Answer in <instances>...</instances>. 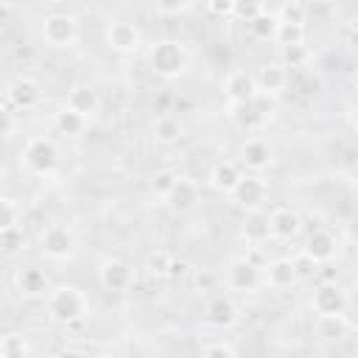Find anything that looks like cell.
<instances>
[{
    "instance_id": "6da1fadb",
    "label": "cell",
    "mask_w": 358,
    "mask_h": 358,
    "mask_svg": "<svg viewBox=\"0 0 358 358\" xmlns=\"http://www.w3.org/2000/svg\"><path fill=\"white\" fill-rule=\"evenodd\" d=\"M45 313L56 324H64V327L67 324H78L90 313V299H87V294L78 285L62 282V285H56V288L48 291V296H45Z\"/></svg>"
},
{
    "instance_id": "7a4b0ae2",
    "label": "cell",
    "mask_w": 358,
    "mask_h": 358,
    "mask_svg": "<svg viewBox=\"0 0 358 358\" xmlns=\"http://www.w3.org/2000/svg\"><path fill=\"white\" fill-rule=\"evenodd\" d=\"M145 62L154 76L171 81V78H179L190 67V50L176 39H159L145 50Z\"/></svg>"
},
{
    "instance_id": "3957f363",
    "label": "cell",
    "mask_w": 358,
    "mask_h": 358,
    "mask_svg": "<svg viewBox=\"0 0 358 358\" xmlns=\"http://www.w3.org/2000/svg\"><path fill=\"white\" fill-rule=\"evenodd\" d=\"M59 162H62V151H59L56 140L42 137V134L25 140V145L20 151V165L34 176H53L59 171Z\"/></svg>"
},
{
    "instance_id": "277c9868",
    "label": "cell",
    "mask_w": 358,
    "mask_h": 358,
    "mask_svg": "<svg viewBox=\"0 0 358 358\" xmlns=\"http://www.w3.org/2000/svg\"><path fill=\"white\" fill-rule=\"evenodd\" d=\"M42 39L45 45L64 50L70 45H76L78 39V20L73 14H48L42 20Z\"/></svg>"
},
{
    "instance_id": "5b68a950",
    "label": "cell",
    "mask_w": 358,
    "mask_h": 358,
    "mask_svg": "<svg viewBox=\"0 0 358 358\" xmlns=\"http://www.w3.org/2000/svg\"><path fill=\"white\" fill-rule=\"evenodd\" d=\"M39 252L48 260H70L76 252V235L64 224H48L39 235Z\"/></svg>"
},
{
    "instance_id": "8992f818",
    "label": "cell",
    "mask_w": 358,
    "mask_h": 358,
    "mask_svg": "<svg viewBox=\"0 0 358 358\" xmlns=\"http://www.w3.org/2000/svg\"><path fill=\"white\" fill-rule=\"evenodd\" d=\"M98 282L112 294H123L134 282V266L123 257H106L98 266Z\"/></svg>"
},
{
    "instance_id": "52a82bcc",
    "label": "cell",
    "mask_w": 358,
    "mask_h": 358,
    "mask_svg": "<svg viewBox=\"0 0 358 358\" xmlns=\"http://www.w3.org/2000/svg\"><path fill=\"white\" fill-rule=\"evenodd\" d=\"M238 319H241V308H238V302L229 294H215V296L207 299V305H204V322L210 327L229 330V327L238 324Z\"/></svg>"
},
{
    "instance_id": "ba28073f",
    "label": "cell",
    "mask_w": 358,
    "mask_h": 358,
    "mask_svg": "<svg viewBox=\"0 0 358 358\" xmlns=\"http://www.w3.org/2000/svg\"><path fill=\"white\" fill-rule=\"evenodd\" d=\"M229 196H232V201H235L241 210H246V213L263 210V204H266V199H268V185H266L257 173H243V179L238 182V187H235Z\"/></svg>"
},
{
    "instance_id": "9c48e42d",
    "label": "cell",
    "mask_w": 358,
    "mask_h": 358,
    "mask_svg": "<svg viewBox=\"0 0 358 358\" xmlns=\"http://www.w3.org/2000/svg\"><path fill=\"white\" fill-rule=\"evenodd\" d=\"M260 282H263V271H260V266L252 257H235V260H229V266H227V285L232 291L249 294Z\"/></svg>"
},
{
    "instance_id": "30bf717a",
    "label": "cell",
    "mask_w": 358,
    "mask_h": 358,
    "mask_svg": "<svg viewBox=\"0 0 358 358\" xmlns=\"http://www.w3.org/2000/svg\"><path fill=\"white\" fill-rule=\"evenodd\" d=\"M6 101L20 112H31L42 103V87H39V81H34L28 76H17L6 87Z\"/></svg>"
},
{
    "instance_id": "8fae6325",
    "label": "cell",
    "mask_w": 358,
    "mask_h": 358,
    "mask_svg": "<svg viewBox=\"0 0 358 358\" xmlns=\"http://www.w3.org/2000/svg\"><path fill=\"white\" fill-rule=\"evenodd\" d=\"M271 162H274V148H271V143L266 137L252 134V137L243 140V145H241V165L249 173H260V171L271 168Z\"/></svg>"
},
{
    "instance_id": "7c38bea8",
    "label": "cell",
    "mask_w": 358,
    "mask_h": 358,
    "mask_svg": "<svg viewBox=\"0 0 358 358\" xmlns=\"http://www.w3.org/2000/svg\"><path fill=\"white\" fill-rule=\"evenodd\" d=\"M313 310L316 316H333V313H347L350 308V296L338 282H322L313 291Z\"/></svg>"
},
{
    "instance_id": "4fadbf2b",
    "label": "cell",
    "mask_w": 358,
    "mask_h": 358,
    "mask_svg": "<svg viewBox=\"0 0 358 358\" xmlns=\"http://www.w3.org/2000/svg\"><path fill=\"white\" fill-rule=\"evenodd\" d=\"M162 201L171 213H190L199 201V185L190 176H176V182L171 185V190L165 193Z\"/></svg>"
},
{
    "instance_id": "5bb4252c",
    "label": "cell",
    "mask_w": 358,
    "mask_h": 358,
    "mask_svg": "<svg viewBox=\"0 0 358 358\" xmlns=\"http://www.w3.org/2000/svg\"><path fill=\"white\" fill-rule=\"evenodd\" d=\"M106 45L115 53H134L140 48V31L129 20H112L106 25Z\"/></svg>"
},
{
    "instance_id": "9a60e30c",
    "label": "cell",
    "mask_w": 358,
    "mask_h": 358,
    "mask_svg": "<svg viewBox=\"0 0 358 358\" xmlns=\"http://www.w3.org/2000/svg\"><path fill=\"white\" fill-rule=\"evenodd\" d=\"M14 288H17V294L25 296V299H36V296H48L50 280H48V274H45L42 268H36V266H22V268H17V274H14Z\"/></svg>"
},
{
    "instance_id": "2e32d148",
    "label": "cell",
    "mask_w": 358,
    "mask_h": 358,
    "mask_svg": "<svg viewBox=\"0 0 358 358\" xmlns=\"http://www.w3.org/2000/svg\"><path fill=\"white\" fill-rule=\"evenodd\" d=\"M229 120H232L241 131L255 134V131H260V129L266 126L268 115H266L255 101H241V103H229Z\"/></svg>"
},
{
    "instance_id": "e0dca14e",
    "label": "cell",
    "mask_w": 358,
    "mask_h": 358,
    "mask_svg": "<svg viewBox=\"0 0 358 358\" xmlns=\"http://www.w3.org/2000/svg\"><path fill=\"white\" fill-rule=\"evenodd\" d=\"M313 263H330L336 255H338V241L330 229H313L305 241V249H302Z\"/></svg>"
},
{
    "instance_id": "ac0fdd59",
    "label": "cell",
    "mask_w": 358,
    "mask_h": 358,
    "mask_svg": "<svg viewBox=\"0 0 358 358\" xmlns=\"http://www.w3.org/2000/svg\"><path fill=\"white\" fill-rule=\"evenodd\" d=\"M241 179H243V171H241V165L232 162V159H221V162H215V165L210 168V176H207L210 187L218 190V193H224V196H229V193L238 187Z\"/></svg>"
},
{
    "instance_id": "d6986e66",
    "label": "cell",
    "mask_w": 358,
    "mask_h": 358,
    "mask_svg": "<svg viewBox=\"0 0 358 358\" xmlns=\"http://www.w3.org/2000/svg\"><path fill=\"white\" fill-rule=\"evenodd\" d=\"M257 90H260V87H257V78H255L252 73H246V70H235V73H229L227 81H224V92H227L229 103L252 101Z\"/></svg>"
},
{
    "instance_id": "ffe728a7",
    "label": "cell",
    "mask_w": 358,
    "mask_h": 358,
    "mask_svg": "<svg viewBox=\"0 0 358 358\" xmlns=\"http://www.w3.org/2000/svg\"><path fill=\"white\" fill-rule=\"evenodd\" d=\"M67 106L76 109L78 115H84V117L90 120V117H95L98 109H101V95H98V90H92L90 84H76V87L67 92Z\"/></svg>"
},
{
    "instance_id": "44dd1931",
    "label": "cell",
    "mask_w": 358,
    "mask_h": 358,
    "mask_svg": "<svg viewBox=\"0 0 358 358\" xmlns=\"http://www.w3.org/2000/svg\"><path fill=\"white\" fill-rule=\"evenodd\" d=\"M299 280V271H296V263L291 257H277L266 266V282L277 291H285L291 288L294 282Z\"/></svg>"
},
{
    "instance_id": "7402d4cb",
    "label": "cell",
    "mask_w": 358,
    "mask_h": 358,
    "mask_svg": "<svg viewBox=\"0 0 358 358\" xmlns=\"http://www.w3.org/2000/svg\"><path fill=\"white\" fill-rule=\"evenodd\" d=\"M268 218H271V235L280 238V241H291L302 229V218L291 207H277V210L268 213Z\"/></svg>"
},
{
    "instance_id": "603a6c76",
    "label": "cell",
    "mask_w": 358,
    "mask_h": 358,
    "mask_svg": "<svg viewBox=\"0 0 358 358\" xmlns=\"http://www.w3.org/2000/svg\"><path fill=\"white\" fill-rule=\"evenodd\" d=\"M241 232H243L246 243H252V246H260V243H266L268 238H274V235H271V218H268L263 210H252V213H246Z\"/></svg>"
},
{
    "instance_id": "cb8c5ba5",
    "label": "cell",
    "mask_w": 358,
    "mask_h": 358,
    "mask_svg": "<svg viewBox=\"0 0 358 358\" xmlns=\"http://www.w3.org/2000/svg\"><path fill=\"white\" fill-rule=\"evenodd\" d=\"M257 87L260 90H266V92H274V95H280L282 90H285V84H288V73H285V64L280 62H271V64H263L260 70H257Z\"/></svg>"
},
{
    "instance_id": "d4e9b609",
    "label": "cell",
    "mask_w": 358,
    "mask_h": 358,
    "mask_svg": "<svg viewBox=\"0 0 358 358\" xmlns=\"http://www.w3.org/2000/svg\"><path fill=\"white\" fill-rule=\"evenodd\" d=\"M87 117L84 115H78L76 109H70L67 103L53 115V126H56V131L59 134H64V137H78V134H84L87 131Z\"/></svg>"
},
{
    "instance_id": "484cf974",
    "label": "cell",
    "mask_w": 358,
    "mask_h": 358,
    "mask_svg": "<svg viewBox=\"0 0 358 358\" xmlns=\"http://www.w3.org/2000/svg\"><path fill=\"white\" fill-rule=\"evenodd\" d=\"M350 333V322L344 313H333V316H316V336L322 341H338Z\"/></svg>"
},
{
    "instance_id": "4316f807",
    "label": "cell",
    "mask_w": 358,
    "mask_h": 358,
    "mask_svg": "<svg viewBox=\"0 0 358 358\" xmlns=\"http://www.w3.org/2000/svg\"><path fill=\"white\" fill-rule=\"evenodd\" d=\"M277 28H280V17L274 14V11H260L255 20H249V34L255 36V39H260V42H271V39H277Z\"/></svg>"
},
{
    "instance_id": "83f0119b",
    "label": "cell",
    "mask_w": 358,
    "mask_h": 358,
    "mask_svg": "<svg viewBox=\"0 0 358 358\" xmlns=\"http://www.w3.org/2000/svg\"><path fill=\"white\" fill-rule=\"evenodd\" d=\"M182 120L179 117H173V115H162V117H157V123H154V137H157V143L159 145H173V143H179L182 140Z\"/></svg>"
},
{
    "instance_id": "f1b7e54d",
    "label": "cell",
    "mask_w": 358,
    "mask_h": 358,
    "mask_svg": "<svg viewBox=\"0 0 358 358\" xmlns=\"http://www.w3.org/2000/svg\"><path fill=\"white\" fill-rule=\"evenodd\" d=\"M25 243H28V238H25V232H22V224H20V227H0V252H3L6 257L22 255Z\"/></svg>"
},
{
    "instance_id": "f546056e",
    "label": "cell",
    "mask_w": 358,
    "mask_h": 358,
    "mask_svg": "<svg viewBox=\"0 0 358 358\" xmlns=\"http://www.w3.org/2000/svg\"><path fill=\"white\" fill-rule=\"evenodd\" d=\"M31 344L22 333H6L0 338V358H28Z\"/></svg>"
},
{
    "instance_id": "4dcf8cb0",
    "label": "cell",
    "mask_w": 358,
    "mask_h": 358,
    "mask_svg": "<svg viewBox=\"0 0 358 358\" xmlns=\"http://www.w3.org/2000/svg\"><path fill=\"white\" fill-rule=\"evenodd\" d=\"M280 59L285 67H305L308 59H310V50L305 42H296V45H282L280 48Z\"/></svg>"
},
{
    "instance_id": "1f68e13d",
    "label": "cell",
    "mask_w": 358,
    "mask_h": 358,
    "mask_svg": "<svg viewBox=\"0 0 358 358\" xmlns=\"http://www.w3.org/2000/svg\"><path fill=\"white\" fill-rule=\"evenodd\" d=\"M3 207V215H0V227H20L22 224V204L11 196H3L0 201Z\"/></svg>"
},
{
    "instance_id": "d6a6232c",
    "label": "cell",
    "mask_w": 358,
    "mask_h": 358,
    "mask_svg": "<svg viewBox=\"0 0 358 358\" xmlns=\"http://www.w3.org/2000/svg\"><path fill=\"white\" fill-rule=\"evenodd\" d=\"M280 48L282 45H296V42H305V25H296V22H280L277 28V39H274Z\"/></svg>"
},
{
    "instance_id": "836d02e7",
    "label": "cell",
    "mask_w": 358,
    "mask_h": 358,
    "mask_svg": "<svg viewBox=\"0 0 358 358\" xmlns=\"http://www.w3.org/2000/svg\"><path fill=\"white\" fill-rule=\"evenodd\" d=\"M171 260H173V257H171L168 252H154V255H148L145 268H148V274H151V277H157V280H168Z\"/></svg>"
},
{
    "instance_id": "e575fe53",
    "label": "cell",
    "mask_w": 358,
    "mask_h": 358,
    "mask_svg": "<svg viewBox=\"0 0 358 358\" xmlns=\"http://www.w3.org/2000/svg\"><path fill=\"white\" fill-rule=\"evenodd\" d=\"M176 171H171V168H162V171H157L154 176H151V193L157 196V199H165V193L171 190V185L176 182Z\"/></svg>"
},
{
    "instance_id": "d590c367",
    "label": "cell",
    "mask_w": 358,
    "mask_h": 358,
    "mask_svg": "<svg viewBox=\"0 0 358 358\" xmlns=\"http://www.w3.org/2000/svg\"><path fill=\"white\" fill-rule=\"evenodd\" d=\"M280 22H296V25H305V6L299 0H288L282 3V8L277 11Z\"/></svg>"
},
{
    "instance_id": "8d00e7d4",
    "label": "cell",
    "mask_w": 358,
    "mask_h": 358,
    "mask_svg": "<svg viewBox=\"0 0 358 358\" xmlns=\"http://www.w3.org/2000/svg\"><path fill=\"white\" fill-rule=\"evenodd\" d=\"M260 11H263V0H235L232 17H238V20L249 22V20H255Z\"/></svg>"
},
{
    "instance_id": "74e56055",
    "label": "cell",
    "mask_w": 358,
    "mask_h": 358,
    "mask_svg": "<svg viewBox=\"0 0 358 358\" xmlns=\"http://www.w3.org/2000/svg\"><path fill=\"white\" fill-rule=\"evenodd\" d=\"M201 355H227V358H235L238 350L229 341H207V344H201Z\"/></svg>"
},
{
    "instance_id": "f35d334b",
    "label": "cell",
    "mask_w": 358,
    "mask_h": 358,
    "mask_svg": "<svg viewBox=\"0 0 358 358\" xmlns=\"http://www.w3.org/2000/svg\"><path fill=\"white\" fill-rule=\"evenodd\" d=\"M154 6L162 14H179V11H185L190 6V0H154Z\"/></svg>"
},
{
    "instance_id": "ab89813d",
    "label": "cell",
    "mask_w": 358,
    "mask_h": 358,
    "mask_svg": "<svg viewBox=\"0 0 358 358\" xmlns=\"http://www.w3.org/2000/svg\"><path fill=\"white\" fill-rule=\"evenodd\" d=\"M207 8H210L215 17H229L232 8H235V0H207Z\"/></svg>"
},
{
    "instance_id": "60d3db41",
    "label": "cell",
    "mask_w": 358,
    "mask_h": 358,
    "mask_svg": "<svg viewBox=\"0 0 358 358\" xmlns=\"http://www.w3.org/2000/svg\"><path fill=\"white\" fill-rule=\"evenodd\" d=\"M187 268H190V266H187V260H176V257H173V260H171V271H168V280L185 277V274H187Z\"/></svg>"
},
{
    "instance_id": "b9f144b4",
    "label": "cell",
    "mask_w": 358,
    "mask_h": 358,
    "mask_svg": "<svg viewBox=\"0 0 358 358\" xmlns=\"http://www.w3.org/2000/svg\"><path fill=\"white\" fill-rule=\"evenodd\" d=\"M350 117H352V126H355V129H358V103H355V106H352V115H350Z\"/></svg>"
},
{
    "instance_id": "7bdbcfd3",
    "label": "cell",
    "mask_w": 358,
    "mask_h": 358,
    "mask_svg": "<svg viewBox=\"0 0 358 358\" xmlns=\"http://www.w3.org/2000/svg\"><path fill=\"white\" fill-rule=\"evenodd\" d=\"M308 3H313V6H330V3H336V0H308Z\"/></svg>"
},
{
    "instance_id": "ee69618b",
    "label": "cell",
    "mask_w": 358,
    "mask_h": 358,
    "mask_svg": "<svg viewBox=\"0 0 358 358\" xmlns=\"http://www.w3.org/2000/svg\"><path fill=\"white\" fill-rule=\"evenodd\" d=\"M39 3H45V6H56V3H62V0H39Z\"/></svg>"
},
{
    "instance_id": "f6af8a7d",
    "label": "cell",
    "mask_w": 358,
    "mask_h": 358,
    "mask_svg": "<svg viewBox=\"0 0 358 358\" xmlns=\"http://www.w3.org/2000/svg\"><path fill=\"white\" fill-rule=\"evenodd\" d=\"M355 260H358V255H355Z\"/></svg>"
}]
</instances>
